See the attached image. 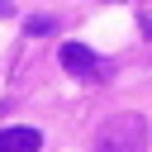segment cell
<instances>
[{"mask_svg":"<svg viewBox=\"0 0 152 152\" xmlns=\"http://www.w3.org/2000/svg\"><path fill=\"white\" fill-rule=\"evenodd\" d=\"M147 119L124 109V114H109L100 128H95V142L90 152H147Z\"/></svg>","mask_w":152,"mask_h":152,"instance_id":"1","label":"cell"},{"mask_svg":"<svg viewBox=\"0 0 152 152\" xmlns=\"http://www.w3.org/2000/svg\"><path fill=\"white\" fill-rule=\"evenodd\" d=\"M48 28H52V19H43V14H38V19H28V33H48Z\"/></svg>","mask_w":152,"mask_h":152,"instance_id":"4","label":"cell"},{"mask_svg":"<svg viewBox=\"0 0 152 152\" xmlns=\"http://www.w3.org/2000/svg\"><path fill=\"white\" fill-rule=\"evenodd\" d=\"M43 133L38 128H0V152H38Z\"/></svg>","mask_w":152,"mask_h":152,"instance_id":"3","label":"cell"},{"mask_svg":"<svg viewBox=\"0 0 152 152\" xmlns=\"http://www.w3.org/2000/svg\"><path fill=\"white\" fill-rule=\"evenodd\" d=\"M62 66L81 81H104V62L86 48V43H62Z\"/></svg>","mask_w":152,"mask_h":152,"instance_id":"2","label":"cell"},{"mask_svg":"<svg viewBox=\"0 0 152 152\" xmlns=\"http://www.w3.org/2000/svg\"><path fill=\"white\" fill-rule=\"evenodd\" d=\"M5 14H10V0H0V19H5Z\"/></svg>","mask_w":152,"mask_h":152,"instance_id":"5","label":"cell"}]
</instances>
